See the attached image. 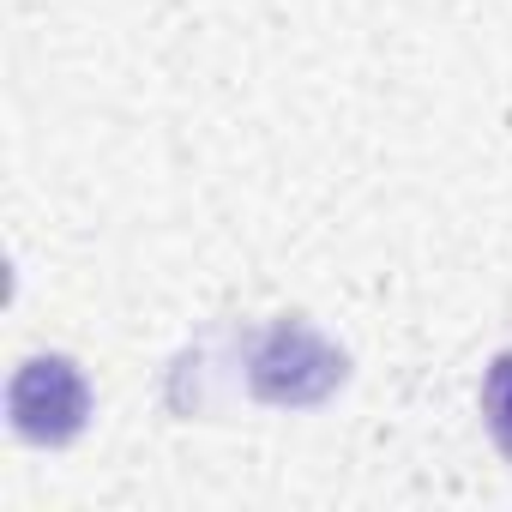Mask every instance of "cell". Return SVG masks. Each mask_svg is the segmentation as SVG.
<instances>
[{"label":"cell","instance_id":"3","mask_svg":"<svg viewBox=\"0 0 512 512\" xmlns=\"http://www.w3.org/2000/svg\"><path fill=\"white\" fill-rule=\"evenodd\" d=\"M482 416H488V434L500 440V452H512V350L488 362V380H482Z\"/></svg>","mask_w":512,"mask_h":512},{"label":"cell","instance_id":"2","mask_svg":"<svg viewBox=\"0 0 512 512\" xmlns=\"http://www.w3.org/2000/svg\"><path fill=\"white\" fill-rule=\"evenodd\" d=\"M7 416H13V428H19L25 440L61 446V440H73V434L85 428V416H91V386H85V374H79L67 356H31V362L13 374V386H7Z\"/></svg>","mask_w":512,"mask_h":512},{"label":"cell","instance_id":"1","mask_svg":"<svg viewBox=\"0 0 512 512\" xmlns=\"http://www.w3.org/2000/svg\"><path fill=\"white\" fill-rule=\"evenodd\" d=\"M247 380L266 404H320L344 380V350H332L308 320H278L253 350Z\"/></svg>","mask_w":512,"mask_h":512}]
</instances>
